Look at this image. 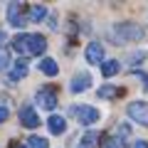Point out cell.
Returning a JSON list of instances; mask_svg holds the SVG:
<instances>
[{
	"instance_id": "obj_5",
	"label": "cell",
	"mask_w": 148,
	"mask_h": 148,
	"mask_svg": "<svg viewBox=\"0 0 148 148\" xmlns=\"http://www.w3.org/2000/svg\"><path fill=\"white\" fill-rule=\"evenodd\" d=\"M8 22H10L12 27H22V25H27L25 8H22L20 3H10V8H8Z\"/></svg>"
},
{
	"instance_id": "obj_18",
	"label": "cell",
	"mask_w": 148,
	"mask_h": 148,
	"mask_svg": "<svg viewBox=\"0 0 148 148\" xmlns=\"http://www.w3.org/2000/svg\"><path fill=\"white\" fill-rule=\"evenodd\" d=\"M8 67H10V54L5 47H0V72H5Z\"/></svg>"
},
{
	"instance_id": "obj_16",
	"label": "cell",
	"mask_w": 148,
	"mask_h": 148,
	"mask_svg": "<svg viewBox=\"0 0 148 148\" xmlns=\"http://www.w3.org/2000/svg\"><path fill=\"white\" fill-rule=\"evenodd\" d=\"M99 96L101 99H116V96H121V89H116V86H99Z\"/></svg>"
},
{
	"instance_id": "obj_9",
	"label": "cell",
	"mask_w": 148,
	"mask_h": 148,
	"mask_svg": "<svg viewBox=\"0 0 148 148\" xmlns=\"http://www.w3.org/2000/svg\"><path fill=\"white\" fill-rule=\"evenodd\" d=\"M27 74V64H25V59H17L15 62V69H12L10 74H8V84H15L17 79H22Z\"/></svg>"
},
{
	"instance_id": "obj_13",
	"label": "cell",
	"mask_w": 148,
	"mask_h": 148,
	"mask_svg": "<svg viewBox=\"0 0 148 148\" xmlns=\"http://www.w3.org/2000/svg\"><path fill=\"white\" fill-rule=\"evenodd\" d=\"M47 126L52 133H64V128H67V121H64L62 116H49L47 119Z\"/></svg>"
},
{
	"instance_id": "obj_4",
	"label": "cell",
	"mask_w": 148,
	"mask_h": 148,
	"mask_svg": "<svg viewBox=\"0 0 148 148\" xmlns=\"http://www.w3.org/2000/svg\"><path fill=\"white\" fill-rule=\"evenodd\" d=\"M74 114H77L79 123H84V126H91V123H96V121L101 119L99 109H94V106H77V109H74Z\"/></svg>"
},
{
	"instance_id": "obj_1",
	"label": "cell",
	"mask_w": 148,
	"mask_h": 148,
	"mask_svg": "<svg viewBox=\"0 0 148 148\" xmlns=\"http://www.w3.org/2000/svg\"><path fill=\"white\" fill-rule=\"evenodd\" d=\"M12 47H15L17 54H40L47 49V40H45L42 35H17L15 40H12Z\"/></svg>"
},
{
	"instance_id": "obj_7",
	"label": "cell",
	"mask_w": 148,
	"mask_h": 148,
	"mask_svg": "<svg viewBox=\"0 0 148 148\" xmlns=\"http://www.w3.org/2000/svg\"><path fill=\"white\" fill-rule=\"evenodd\" d=\"M37 101H40L42 109L52 111L54 106H57V94H54V89H40L37 91Z\"/></svg>"
},
{
	"instance_id": "obj_11",
	"label": "cell",
	"mask_w": 148,
	"mask_h": 148,
	"mask_svg": "<svg viewBox=\"0 0 148 148\" xmlns=\"http://www.w3.org/2000/svg\"><path fill=\"white\" fill-rule=\"evenodd\" d=\"M40 72L47 74V77H54V74L59 72V64L54 62L52 57H45V59H40Z\"/></svg>"
},
{
	"instance_id": "obj_12",
	"label": "cell",
	"mask_w": 148,
	"mask_h": 148,
	"mask_svg": "<svg viewBox=\"0 0 148 148\" xmlns=\"http://www.w3.org/2000/svg\"><path fill=\"white\" fill-rule=\"evenodd\" d=\"M45 15H47V8H45V5H32L30 10H27L25 17H27V22H40Z\"/></svg>"
},
{
	"instance_id": "obj_19",
	"label": "cell",
	"mask_w": 148,
	"mask_h": 148,
	"mask_svg": "<svg viewBox=\"0 0 148 148\" xmlns=\"http://www.w3.org/2000/svg\"><path fill=\"white\" fill-rule=\"evenodd\" d=\"M101 148H123V141H119V138H104L101 141Z\"/></svg>"
},
{
	"instance_id": "obj_8",
	"label": "cell",
	"mask_w": 148,
	"mask_h": 148,
	"mask_svg": "<svg viewBox=\"0 0 148 148\" xmlns=\"http://www.w3.org/2000/svg\"><path fill=\"white\" fill-rule=\"evenodd\" d=\"M20 123H22V126H27V128L40 126V116L35 114L32 106H22V109H20Z\"/></svg>"
},
{
	"instance_id": "obj_25",
	"label": "cell",
	"mask_w": 148,
	"mask_h": 148,
	"mask_svg": "<svg viewBox=\"0 0 148 148\" xmlns=\"http://www.w3.org/2000/svg\"><path fill=\"white\" fill-rule=\"evenodd\" d=\"M3 40H5V32H3V30H0V42H3Z\"/></svg>"
},
{
	"instance_id": "obj_22",
	"label": "cell",
	"mask_w": 148,
	"mask_h": 148,
	"mask_svg": "<svg viewBox=\"0 0 148 148\" xmlns=\"http://www.w3.org/2000/svg\"><path fill=\"white\" fill-rule=\"evenodd\" d=\"M131 148H148V141H143V138H138V141H133Z\"/></svg>"
},
{
	"instance_id": "obj_15",
	"label": "cell",
	"mask_w": 148,
	"mask_h": 148,
	"mask_svg": "<svg viewBox=\"0 0 148 148\" xmlns=\"http://www.w3.org/2000/svg\"><path fill=\"white\" fill-rule=\"evenodd\" d=\"M96 141H99V133H96V131H89L84 138H82V143H79L77 148H96Z\"/></svg>"
},
{
	"instance_id": "obj_2",
	"label": "cell",
	"mask_w": 148,
	"mask_h": 148,
	"mask_svg": "<svg viewBox=\"0 0 148 148\" xmlns=\"http://www.w3.org/2000/svg\"><path fill=\"white\" fill-rule=\"evenodd\" d=\"M141 37H143V30H141V25H136V22H119V25L114 27V40H116V45L138 42Z\"/></svg>"
},
{
	"instance_id": "obj_23",
	"label": "cell",
	"mask_w": 148,
	"mask_h": 148,
	"mask_svg": "<svg viewBox=\"0 0 148 148\" xmlns=\"http://www.w3.org/2000/svg\"><path fill=\"white\" fill-rule=\"evenodd\" d=\"M3 121H8V109H5V106H0V123H3Z\"/></svg>"
},
{
	"instance_id": "obj_6",
	"label": "cell",
	"mask_w": 148,
	"mask_h": 148,
	"mask_svg": "<svg viewBox=\"0 0 148 148\" xmlns=\"http://www.w3.org/2000/svg\"><path fill=\"white\" fill-rule=\"evenodd\" d=\"M84 57H86L89 64H101V62H104V45H101V42H89V45H86Z\"/></svg>"
},
{
	"instance_id": "obj_21",
	"label": "cell",
	"mask_w": 148,
	"mask_h": 148,
	"mask_svg": "<svg viewBox=\"0 0 148 148\" xmlns=\"http://www.w3.org/2000/svg\"><path fill=\"white\" fill-rule=\"evenodd\" d=\"M143 57H146V52H143V49L133 52V54H131V64H141V62H143Z\"/></svg>"
},
{
	"instance_id": "obj_17",
	"label": "cell",
	"mask_w": 148,
	"mask_h": 148,
	"mask_svg": "<svg viewBox=\"0 0 148 148\" xmlns=\"http://www.w3.org/2000/svg\"><path fill=\"white\" fill-rule=\"evenodd\" d=\"M47 138H42V136H30L27 138V146L30 148H47Z\"/></svg>"
},
{
	"instance_id": "obj_10",
	"label": "cell",
	"mask_w": 148,
	"mask_h": 148,
	"mask_svg": "<svg viewBox=\"0 0 148 148\" xmlns=\"http://www.w3.org/2000/svg\"><path fill=\"white\" fill-rule=\"evenodd\" d=\"M89 74H84V72H82V74H77V77H74V82H72V91H74V94H82V91H86V89H89Z\"/></svg>"
},
{
	"instance_id": "obj_14",
	"label": "cell",
	"mask_w": 148,
	"mask_h": 148,
	"mask_svg": "<svg viewBox=\"0 0 148 148\" xmlns=\"http://www.w3.org/2000/svg\"><path fill=\"white\" fill-rule=\"evenodd\" d=\"M119 69H121L119 59H106V62H101V74H104V77H114Z\"/></svg>"
},
{
	"instance_id": "obj_26",
	"label": "cell",
	"mask_w": 148,
	"mask_h": 148,
	"mask_svg": "<svg viewBox=\"0 0 148 148\" xmlns=\"http://www.w3.org/2000/svg\"><path fill=\"white\" fill-rule=\"evenodd\" d=\"M12 148H22V146H12Z\"/></svg>"
},
{
	"instance_id": "obj_3",
	"label": "cell",
	"mask_w": 148,
	"mask_h": 148,
	"mask_svg": "<svg viewBox=\"0 0 148 148\" xmlns=\"http://www.w3.org/2000/svg\"><path fill=\"white\" fill-rule=\"evenodd\" d=\"M126 111H128V116H131L133 121L148 126V104H146V101H131Z\"/></svg>"
},
{
	"instance_id": "obj_20",
	"label": "cell",
	"mask_w": 148,
	"mask_h": 148,
	"mask_svg": "<svg viewBox=\"0 0 148 148\" xmlns=\"http://www.w3.org/2000/svg\"><path fill=\"white\" fill-rule=\"evenodd\" d=\"M131 136V126H128V123H121V126H119V141H121V138H128Z\"/></svg>"
},
{
	"instance_id": "obj_24",
	"label": "cell",
	"mask_w": 148,
	"mask_h": 148,
	"mask_svg": "<svg viewBox=\"0 0 148 148\" xmlns=\"http://www.w3.org/2000/svg\"><path fill=\"white\" fill-rule=\"evenodd\" d=\"M141 77V82H143V89H148V74H138Z\"/></svg>"
}]
</instances>
